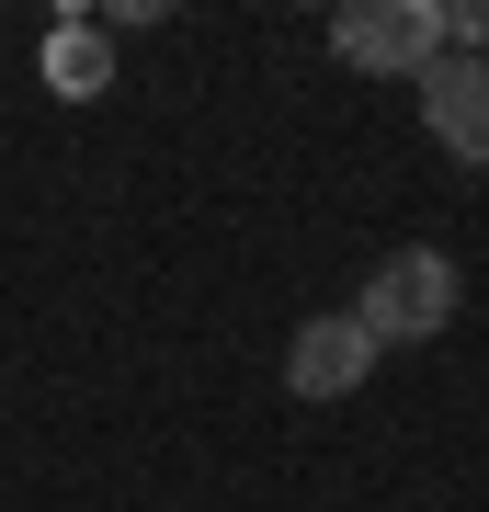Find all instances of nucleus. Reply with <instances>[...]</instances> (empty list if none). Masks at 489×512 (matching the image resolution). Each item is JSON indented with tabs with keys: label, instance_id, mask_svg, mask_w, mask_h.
Instances as JSON below:
<instances>
[{
	"label": "nucleus",
	"instance_id": "nucleus-1",
	"mask_svg": "<svg viewBox=\"0 0 489 512\" xmlns=\"http://www.w3.org/2000/svg\"><path fill=\"white\" fill-rule=\"evenodd\" d=\"M353 319H364V342H376V353H399V342H433V330L455 319V262L433 251V239H399V251H387L376 274H364Z\"/></svg>",
	"mask_w": 489,
	"mask_h": 512
},
{
	"label": "nucleus",
	"instance_id": "nucleus-2",
	"mask_svg": "<svg viewBox=\"0 0 489 512\" xmlns=\"http://www.w3.org/2000/svg\"><path fill=\"white\" fill-rule=\"evenodd\" d=\"M330 57L364 80H421L444 57V12L433 0H342L330 12Z\"/></svg>",
	"mask_w": 489,
	"mask_h": 512
},
{
	"label": "nucleus",
	"instance_id": "nucleus-3",
	"mask_svg": "<svg viewBox=\"0 0 489 512\" xmlns=\"http://www.w3.org/2000/svg\"><path fill=\"white\" fill-rule=\"evenodd\" d=\"M410 92H421V126H433L444 160H478L489 171V57H433Z\"/></svg>",
	"mask_w": 489,
	"mask_h": 512
},
{
	"label": "nucleus",
	"instance_id": "nucleus-4",
	"mask_svg": "<svg viewBox=\"0 0 489 512\" xmlns=\"http://www.w3.org/2000/svg\"><path fill=\"white\" fill-rule=\"evenodd\" d=\"M364 376H376V342H364L353 308H319V319L285 342V387H296V399H353Z\"/></svg>",
	"mask_w": 489,
	"mask_h": 512
},
{
	"label": "nucleus",
	"instance_id": "nucleus-5",
	"mask_svg": "<svg viewBox=\"0 0 489 512\" xmlns=\"http://www.w3.org/2000/svg\"><path fill=\"white\" fill-rule=\"evenodd\" d=\"M46 92H57V103H91V92H114V35H103L91 12H69V23L46 35Z\"/></svg>",
	"mask_w": 489,
	"mask_h": 512
},
{
	"label": "nucleus",
	"instance_id": "nucleus-6",
	"mask_svg": "<svg viewBox=\"0 0 489 512\" xmlns=\"http://www.w3.org/2000/svg\"><path fill=\"white\" fill-rule=\"evenodd\" d=\"M444 12V57H489V0H433Z\"/></svg>",
	"mask_w": 489,
	"mask_h": 512
}]
</instances>
